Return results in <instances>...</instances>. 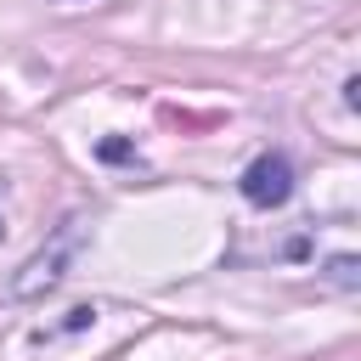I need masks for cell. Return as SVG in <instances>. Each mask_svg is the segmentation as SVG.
Instances as JSON below:
<instances>
[{
	"mask_svg": "<svg viewBox=\"0 0 361 361\" xmlns=\"http://www.w3.org/2000/svg\"><path fill=\"white\" fill-rule=\"evenodd\" d=\"M355 271H361V265H355V254H333V259H327V276H333L338 288H355V282H361Z\"/></svg>",
	"mask_w": 361,
	"mask_h": 361,
	"instance_id": "cell-4",
	"label": "cell"
},
{
	"mask_svg": "<svg viewBox=\"0 0 361 361\" xmlns=\"http://www.w3.org/2000/svg\"><path fill=\"white\" fill-rule=\"evenodd\" d=\"M90 322H96V310H90V305H73V310H68V322H62V327H51L45 338H56V333H79V327H90Z\"/></svg>",
	"mask_w": 361,
	"mask_h": 361,
	"instance_id": "cell-5",
	"label": "cell"
},
{
	"mask_svg": "<svg viewBox=\"0 0 361 361\" xmlns=\"http://www.w3.org/2000/svg\"><path fill=\"white\" fill-rule=\"evenodd\" d=\"M96 158H102V164H135V141H124V135H102V141H96Z\"/></svg>",
	"mask_w": 361,
	"mask_h": 361,
	"instance_id": "cell-3",
	"label": "cell"
},
{
	"mask_svg": "<svg viewBox=\"0 0 361 361\" xmlns=\"http://www.w3.org/2000/svg\"><path fill=\"white\" fill-rule=\"evenodd\" d=\"M79 243H85V214H68L23 265H17V276H11V299H23V305H34V299H45L62 276H68V265H73V254H79Z\"/></svg>",
	"mask_w": 361,
	"mask_h": 361,
	"instance_id": "cell-1",
	"label": "cell"
},
{
	"mask_svg": "<svg viewBox=\"0 0 361 361\" xmlns=\"http://www.w3.org/2000/svg\"><path fill=\"white\" fill-rule=\"evenodd\" d=\"M237 192L254 203V209H282L293 197V164L282 152H259L243 175H237Z\"/></svg>",
	"mask_w": 361,
	"mask_h": 361,
	"instance_id": "cell-2",
	"label": "cell"
},
{
	"mask_svg": "<svg viewBox=\"0 0 361 361\" xmlns=\"http://www.w3.org/2000/svg\"><path fill=\"white\" fill-rule=\"evenodd\" d=\"M344 107H361V79H344Z\"/></svg>",
	"mask_w": 361,
	"mask_h": 361,
	"instance_id": "cell-6",
	"label": "cell"
}]
</instances>
